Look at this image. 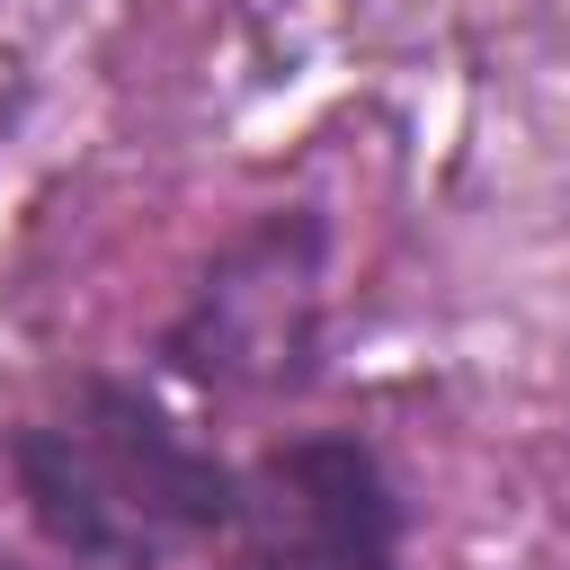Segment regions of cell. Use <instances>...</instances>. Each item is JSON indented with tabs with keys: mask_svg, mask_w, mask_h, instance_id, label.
I'll use <instances>...</instances> for the list:
<instances>
[{
	"mask_svg": "<svg viewBox=\"0 0 570 570\" xmlns=\"http://www.w3.org/2000/svg\"><path fill=\"white\" fill-rule=\"evenodd\" d=\"M9 472L45 543L89 570H169L240 517V472L125 374H89L36 410L9 436Z\"/></svg>",
	"mask_w": 570,
	"mask_h": 570,
	"instance_id": "cell-1",
	"label": "cell"
},
{
	"mask_svg": "<svg viewBox=\"0 0 570 570\" xmlns=\"http://www.w3.org/2000/svg\"><path fill=\"white\" fill-rule=\"evenodd\" d=\"M330 223L312 205L258 214L214 267L196 276L187 312L169 321L160 356L169 374L205 392H303L321 374V321H330Z\"/></svg>",
	"mask_w": 570,
	"mask_h": 570,
	"instance_id": "cell-2",
	"label": "cell"
},
{
	"mask_svg": "<svg viewBox=\"0 0 570 570\" xmlns=\"http://www.w3.org/2000/svg\"><path fill=\"white\" fill-rule=\"evenodd\" d=\"M232 570H401V499L365 436H285L240 472Z\"/></svg>",
	"mask_w": 570,
	"mask_h": 570,
	"instance_id": "cell-3",
	"label": "cell"
}]
</instances>
